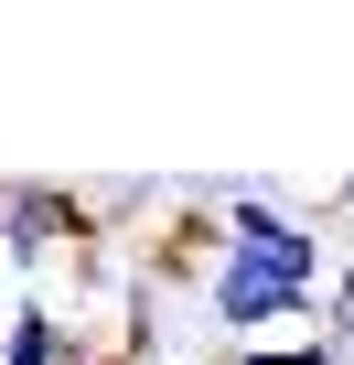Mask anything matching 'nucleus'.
<instances>
[{"mask_svg": "<svg viewBox=\"0 0 354 365\" xmlns=\"http://www.w3.org/2000/svg\"><path fill=\"white\" fill-rule=\"evenodd\" d=\"M215 269H204V322L215 333H269V322H311L333 290V247L322 215H290L269 182H226L215 194Z\"/></svg>", "mask_w": 354, "mask_h": 365, "instance_id": "f257e3e1", "label": "nucleus"}, {"mask_svg": "<svg viewBox=\"0 0 354 365\" xmlns=\"http://www.w3.org/2000/svg\"><path fill=\"white\" fill-rule=\"evenodd\" d=\"M97 215L86 194H65V182H11V205H0V258L11 269H43V258H97Z\"/></svg>", "mask_w": 354, "mask_h": 365, "instance_id": "f03ea898", "label": "nucleus"}, {"mask_svg": "<svg viewBox=\"0 0 354 365\" xmlns=\"http://www.w3.org/2000/svg\"><path fill=\"white\" fill-rule=\"evenodd\" d=\"M0 365H86V333L33 290V301L11 312V333H0Z\"/></svg>", "mask_w": 354, "mask_h": 365, "instance_id": "7ed1b4c3", "label": "nucleus"}, {"mask_svg": "<svg viewBox=\"0 0 354 365\" xmlns=\"http://www.w3.org/2000/svg\"><path fill=\"white\" fill-rule=\"evenodd\" d=\"M226 365H343L333 344H236Z\"/></svg>", "mask_w": 354, "mask_h": 365, "instance_id": "20e7f679", "label": "nucleus"}, {"mask_svg": "<svg viewBox=\"0 0 354 365\" xmlns=\"http://www.w3.org/2000/svg\"><path fill=\"white\" fill-rule=\"evenodd\" d=\"M322 322H333V333H354V258L333 269V290H322Z\"/></svg>", "mask_w": 354, "mask_h": 365, "instance_id": "39448f33", "label": "nucleus"}, {"mask_svg": "<svg viewBox=\"0 0 354 365\" xmlns=\"http://www.w3.org/2000/svg\"><path fill=\"white\" fill-rule=\"evenodd\" d=\"M0 205H11V172H0Z\"/></svg>", "mask_w": 354, "mask_h": 365, "instance_id": "423d86ee", "label": "nucleus"}, {"mask_svg": "<svg viewBox=\"0 0 354 365\" xmlns=\"http://www.w3.org/2000/svg\"><path fill=\"white\" fill-rule=\"evenodd\" d=\"M343 205H354V182H343Z\"/></svg>", "mask_w": 354, "mask_h": 365, "instance_id": "0eeeda50", "label": "nucleus"}]
</instances>
